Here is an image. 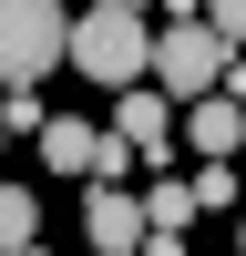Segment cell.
Listing matches in <instances>:
<instances>
[{
    "label": "cell",
    "instance_id": "cell-1",
    "mask_svg": "<svg viewBox=\"0 0 246 256\" xmlns=\"http://www.w3.org/2000/svg\"><path fill=\"white\" fill-rule=\"evenodd\" d=\"M62 62H72L82 82H102V92H123V82H144V62H154V31H144V10H123V0H82L72 31H62Z\"/></svg>",
    "mask_w": 246,
    "mask_h": 256
},
{
    "label": "cell",
    "instance_id": "cell-2",
    "mask_svg": "<svg viewBox=\"0 0 246 256\" xmlns=\"http://www.w3.org/2000/svg\"><path fill=\"white\" fill-rule=\"evenodd\" d=\"M62 31H72L62 0H0V92L62 72Z\"/></svg>",
    "mask_w": 246,
    "mask_h": 256
},
{
    "label": "cell",
    "instance_id": "cell-3",
    "mask_svg": "<svg viewBox=\"0 0 246 256\" xmlns=\"http://www.w3.org/2000/svg\"><path fill=\"white\" fill-rule=\"evenodd\" d=\"M226 62H236V41H216L205 20H164V31H154V62H144V82H164L174 102H195V92H216V82H226Z\"/></svg>",
    "mask_w": 246,
    "mask_h": 256
},
{
    "label": "cell",
    "instance_id": "cell-4",
    "mask_svg": "<svg viewBox=\"0 0 246 256\" xmlns=\"http://www.w3.org/2000/svg\"><path fill=\"white\" fill-rule=\"evenodd\" d=\"M102 144H113V154H144V164H174V92H164V82H123Z\"/></svg>",
    "mask_w": 246,
    "mask_h": 256
},
{
    "label": "cell",
    "instance_id": "cell-5",
    "mask_svg": "<svg viewBox=\"0 0 246 256\" xmlns=\"http://www.w3.org/2000/svg\"><path fill=\"white\" fill-rule=\"evenodd\" d=\"M82 236H92L102 256H134V246H144V195H123L113 174H92V195H82Z\"/></svg>",
    "mask_w": 246,
    "mask_h": 256
},
{
    "label": "cell",
    "instance_id": "cell-6",
    "mask_svg": "<svg viewBox=\"0 0 246 256\" xmlns=\"http://www.w3.org/2000/svg\"><path fill=\"white\" fill-rule=\"evenodd\" d=\"M41 174H102V134L72 113H41Z\"/></svg>",
    "mask_w": 246,
    "mask_h": 256
},
{
    "label": "cell",
    "instance_id": "cell-7",
    "mask_svg": "<svg viewBox=\"0 0 246 256\" xmlns=\"http://www.w3.org/2000/svg\"><path fill=\"white\" fill-rule=\"evenodd\" d=\"M236 134H246V102L236 92H195L184 102V144H195V154H236Z\"/></svg>",
    "mask_w": 246,
    "mask_h": 256
},
{
    "label": "cell",
    "instance_id": "cell-8",
    "mask_svg": "<svg viewBox=\"0 0 246 256\" xmlns=\"http://www.w3.org/2000/svg\"><path fill=\"white\" fill-rule=\"evenodd\" d=\"M184 195H195V216H236V205H246V174L226 154H205L195 174H184Z\"/></svg>",
    "mask_w": 246,
    "mask_h": 256
},
{
    "label": "cell",
    "instance_id": "cell-9",
    "mask_svg": "<svg viewBox=\"0 0 246 256\" xmlns=\"http://www.w3.org/2000/svg\"><path fill=\"white\" fill-rule=\"evenodd\" d=\"M31 236H41V195H31V184H10V174H0V256H20Z\"/></svg>",
    "mask_w": 246,
    "mask_h": 256
},
{
    "label": "cell",
    "instance_id": "cell-10",
    "mask_svg": "<svg viewBox=\"0 0 246 256\" xmlns=\"http://www.w3.org/2000/svg\"><path fill=\"white\" fill-rule=\"evenodd\" d=\"M0 123H10V134H41V82H10V102H0Z\"/></svg>",
    "mask_w": 246,
    "mask_h": 256
},
{
    "label": "cell",
    "instance_id": "cell-11",
    "mask_svg": "<svg viewBox=\"0 0 246 256\" xmlns=\"http://www.w3.org/2000/svg\"><path fill=\"white\" fill-rule=\"evenodd\" d=\"M195 10H205V31H216V41H236V52H246V0H195Z\"/></svg>",
    "mask_w": 246,
    "mask_h": 256
},
{
    "label": "cell",
    "instance_id": "cell-12",
    "mask_svg": "<svg viewBox=\"0 0 246 256\" xmlns=\"http://www.w3.org/2000/svg\"><path fill=\"white\" fill-rule=\"evenodd\" d=\"M123 10H164V0H123Z\"/></svg>",
    "mask_w": 246,
    "mask_h": 256
},
{
    "label": "cell",
    "instance_id": "cell-13",
    "mask_svg": "<svg viewBox=\"0 0 246 256\" xmlns=\"http://www.w3.org/2000/svg\"><path fill=\"white\" fill-rule=\"evenodd\" d=\"M236 246H246V205H236Z\"/></svg>",
    "mask_w": 246,
    "mask_h": 256
},
{
    "label": "cell",
    "instance_id": "cell-14",
    "mask_svg": "<svg viewBox=\"0 0 246 256\" xmlns=\"http://www.w3.org/2000/svg\"><path fill=\"white\" fill-rule=\"evenodd\" d=\"M0 144H10V123H0Z\"/></svg>",
    "mask_w": 246,
    "mask_h": 256
},
{
    "label": "cell",
    "instance_id": "cell-15",
    "mask_svg": "<svg viewBox=\"0 0 246 256\" xmlns=\"http://www.w3.org/2000/svg\"><path fill=\"white\" fill-rule=\"evenodd\" d=\"M62 10H82V0H62Z\"/></svg>",
    "mask_w": 246,
    "mask_h": 256
},
{
    "label": "cell",
    "instance_id": "cell-16",
    "mask_svg": "<svg viewBox=\"0 0 246 256\" xmlns=\"http://www.w3.org/2000/svg\"><path fill=\"white\" fill-rule=\"evenodd\" d=\"M236 154H246V134H236Z\"/></svg>",
    "mask_w": 246,
    "mask_h": 256
}]
</instances>
